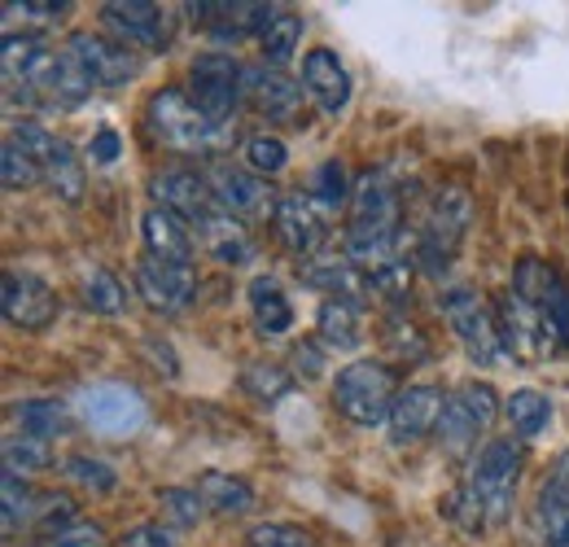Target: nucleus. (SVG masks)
<instances>
[{"mask_svg": "<svg viewBox=\"0 0 569 547\" xmlns=\"http://www.w3.org/2000/svg\"><path fill=\"white\" fill-rule=\"evenodd\" d=\"M521 465H526V451L512 438H491L473 456L469 474L456 490V517H460L465 530L482 535V530H496L508 521L512 495H517V481H521Z\"/></svg>", "mask_w": 569, "mask_h": 547, "instance_id": "1", "label": "nucleus"}, {"mask_svg": "<svg viewBox=\"0 0 569 547\" xmlns=\"http://www.w3.org/2000/svg\"><path fill=\"white\" fill-rule=\"evenodd\" d=\"M399 390V372L386 359H356L333 377V411L359 429H377L390 425Z\"/></svg>", "mask_w": 569, "mask_h": 547, "instance_id": "2", "label": "nucleus"}, {"mask_svg": "<svg viewBox=\"0 0 569 547\" xmlns=\"http://www.w3.org/2000/svg\"><path fill=\"white\" fill-rule=\"evenodd\" d=\"M469 223H473V198L465 189H456V185L438 189L429 198L421 228H417V250H412L417 268L429 276L447 272L451 268V255L460 250V241L469 232Z\"/></svg>", "mask_w": 569, "mask_h": 547, "instance_id": "3", "label": "nucleus"}, {"mask_svg": "<svg viewBox=\"0 0 569 547\" xmlns=\"http://www.w3.org/2000/svg\"><path fill=\"white\" fill-rule=\"evenodd\" d=\"M144 128L153 132L158 145L176 149V153H211L214 149V128L211 119L193 106V97L184 88H158L144 101Z\"/></svg>", "mask_w": 569, "mask_h": 547, "instance_id": "4", "label": "nucleus"}, {"mask_svg": "<svg viewBox=\"0 0 569 547\" xmlns=\"http://www.w3.org/2000/svg\"><path fill=\"white\" fill-rule=\"evenodd\" d=\"M74 411L79 420L97 434V438H137L149 420V408H144L141 390L137 386H123V381H92L74 395Z\"/></svg>", "mask_w": 569, "mask_h": 547, "instance_id": "5", "label": "nucleus"}, {"mask_svg": "<svg viewBox=\"0 0 569 547\" xmlns=\"http://www.w3.org/2000/svg\"><path fill=\"white\" fill-rule=\"evenodd\" d=\"M499 411V395L491 381H465L447 395L442 416H438V442L451 451V456H465L469 447H478V438L491 429Z\"/></svg>", "mask_w": 569, "mask_h": 547, "instance_id": "6", "label": "nucleus"}, {"mask_svg": "<svg viewBox=\"0 0 569 547\" xmlns=\"http://www.w3.org/2000/svg\"><path fill=\"white\" fill-rule=\"evenodd\" d=\"M241 92H246V67L237 58L211 49V53H198L189 62V97L214 128H223L237 115Z\"/></svg>", "mask_w": 569, "mask_h": 547, "instance_id": "7", "label": "nucleus"}, {"mask_svg": "<svg viewBox=\"0 0 569 547\" xmlns=\"http://www.w3.org/2000/svg\"><path fill=\"white\" fill-rule=\"evenodd\" d=\"M438 307H442L447 329L456 334V342L465 346V355L478 368H491V364L503 359V342H499V329H496V307H487L473 289H447Z\"/></svg>", "mask_w": 569, "mask_h": 547, "instance_id": "8", "label": "nucleus"}, {"mask_svg": "<svg viewBox=\"0 0 569 547\" xmlns=\"http://www.w3.org/2000/svg\"><path fill=\"white\" fill-rule=\"evenodd\" d=\"M0 311L13 329L22 334H40L58 320V294L44 276L22 272V268H9L0 280Z\"/></svg>", "mask_w": 569, "mask_h": 547, "instance_id": "9", "label": "nucleus"}, {"mask_svg": "<svg viewBox=\"0 0 569 547\" xmlns=\"http://www.w3.org/2000/svg\"><path fill=\"white\" fill-rule=\"evenodd\" d=\"M198 285L202 280H198L193 263H167V259H153V255H144L137 263V294L158 316H180L198 298Z\"/></svg>", "mask_w": 569, "mask_h": 547, "instance_id": "10", "label": "nucleus"}, {"mask_svg": "<svg viewBox=\"0 0 569 547\" xmlns=\"http://www.w3.org/2000/svg\"><path fill=\"white\" fill-rule=\"evenodd\" d=\"M149 193L153 206L189 219V223H207L219 202H214V189L207 180V171H193V167H162L149 176Z\"/></svg>", "mask_w": 569, "mask_h": 547, "instance_id": "11", "label": "nucleus"}, {"mask_svg": "<svg viewBox=\"0 0 569 547\" xmlns=\"http://www.w3.org/2000/svg\"><path fill=\"white\" fill-rule=\"evenodd\" d=\"M272 237L298 263H311V259H320L329 228H325L320 210L307 193H281L277 206H272Z\"/></svg>", "mask_w": 569, "mask_h": 547, "instance_id": "12", "label": "nucleus"}, {"mask_svg": "<svg viewBox=\"0 0 569 547\" xmlns=\"http://www.w3.org/2000/svg\"><path fill=\"white\" fill-rule=\"evenodd\" d=\"M207 180H211L214 189V202L223 215H232V219H259V215H268L272 219V189H268V180L263 176H254L246 162L237 167V162H211V171H207Z\"/></svg>", "mask_w": 569, "mask_h": 547, "instance_id": "13", "label": "nucleus"}, {"mask_svg": "<svg viewBox=\"0 0 569 547\" xmlns=\"http://www.w3.org/2000/svg\"><path fill=\"white\" fill-rule=\"evenodd\" d=\"M101 22L119 36V44L158 49V53H162V44L171 36V18L153 0H106L101 4Z\"/></svg>", "mask_w": 569, "mask_h": 547, "instance_id": "14", "label": "nucleus"}, {"mask_svg": "<svg viewBox=\"0 0 569 547\" xmlns=\"http://www.w3.org/2000/svg\"><path fill=\"white\" fill-rule=\"evenodd\" d=\"M67 49L83 62V70L92 74L97 88H123V83H132L137 70H141L137 53H132L128 44L106 40V36H92V31H71Z\"/></svg>", "mask_w": 569, "mask_h": 547, "instance_id": "15", "label": "nucleus"}, {"mask_svg": "<svg viewBox=\"0 0 569 547\" xmlns=\"http://www.w3.org/2000/svg\"><path fill=\"white\" fill-rule=\"evenodd\" d=\"M447 395L433 386V381H412L399 390L395 411H390V438L395 447H412L429 434H438V416H442Z\"/></svg>", "mask_w": 569, "mask_h": 547, "instance_id": "16", "label": "nucleus"}, {"mask_svg": "<svg viewBox=\"0 0 569 547\" xmlns=\"http://www.w3.org/2000/svg\"><path fill=\"white\" fill-rule=\"evenodd\" d=\"M302 92L320 106V115L338 119L351 106L356 83H351L347 62L333 49H307V58H302Z\"/></svg>", "mask_w": 569, "mask_h": 547, "instance_id": "17", "label": "nucleus"}, {"mask_svg": "<svg viewBox=\"0 0 569 547\" xmlns=\"http://www.w3.org/2000/svg\"><path fill=\"white\" fill-rule=\"evenodd\" d=\"M491 307H496V329H499V342H503V355L526 359V364H535V359L548 355L543 329H539V311L526 298H517L512 289H503V294H496Z\"/></svg>", "mask_w": 569, "mask_h": 547, "instance_id": "18", "label": "nucleus"}, {"mask_svg": "<svg viewBox=\"0 0 569 547\" xmlns=\"http://www.w3.org/2000/svg\"><path fill=\"white\" fill-rule=\"evenodd\" d=\"M246 97L268 123H302V83H293L284 70L268 62L246 67Z\"/></svg>", "mask_w": 569, "mask_h": 547, "instance_id": "19", "label": "nucleus"}, {"mask_svg": "<svg viewBox=\"0 0 569 547\" xmlns=\"http://www.w3.org/2000/svg\"><path fill=\"white\" fill-rule=\"evenodd\" d=\"M403 206H399V189L390 185L386 171H363L351 193V228L363 232H403Z\"/></svg>", "mask_w": 569, "mask_h": 547, "instance_id": "20", "label": "nucleus"}, {"mask_svg": "<svg viewBox=\"0 0 569 547\" xmlns=\"http://www.w3.org/2000/svg\"><path fill=\"white\" fill-rule=\"evenodd\" d=\"M141 237L144 255L167 259V263H193V255H198V237H193L189 219H180L162 206H149L141 215Z\"/></svg>", "mask_w": 569, "mask_h": 547, "instance_id": "21", "label": "nucleus"}, {"mask_svg": "<svg viewBox=\"0 0 569 547\" xmlns=\"http://www.w3.org/2000/svg\"><path fill=\"white\" fill-rule=\"evenodd\" d=\"M535 526L543 547H569V451L535 495Z\"/></svg>", "mask_w": 569, "mask_h": 547, "instance_id": "22", "label": "nucleus"}, {"mask_svg": "<svg viewBox=\"0 0 569 547\" xmlns=\"http://www.w3.org/2000/svg\"><path fill=\"white\" fill-rule=\"evenodd\" d=\"M198 237H202V250L223 268H241L254 259V241H250L246 223L223 215V210H214L207 223H198Z\"/></svg>", "mask_w": 569, "mask_h": 547, "instance_id": "23", "label": "nucleus"}, {"mask_svg": "<svg viewBox=\"0 0 569 547\" xmlns=\"http://www.w3.org/2000/svg\"><path fill=\"white\" fill-rule=\"evenodd\" d=\"M193 490L202 495L207 513H219V517H246V513H254V504H259L250 481L237 478V474H223V469H207V474H198Z\"/></svg>", "mask_w": 569, "mask_h": 547, "instance_id": "24", "label": "nucleus"}, {"mask_svg": "<svg viewBox=\"0 0 569 547\" xmlns=\"http://www.w3.org/2000/svg\"><path fill=\"white\" fill-rule=\"evenodd\" d=\"M307 285H316V289H325L329 298H347V302H359V294H368V280L359 272L356 263L347 259V255H320V259H311V263H302L298 268Z\"/></svg>", "mask_w": 569, "mask_h": 547, "instance_id": "25", "label": "nucleus"}, {"mask_svg": "<svg viewBox=\"0 0 569 547\" xmlns=\"http://www.w3.org/2000/svg\"><path fill=\"white\" fill-rule=\"evenodd\" d=\"M44 185L53 189V198H62L67 206L83 202V189H88V171H83V158L67 137L53 140L49 158H44Z\"/></svg>", "mask_w": 569, "mask_h": 547, "instance_id": "26", "label": "nucleus"}, {"mask_svg": "<svg viewBox=\"0 0 569 547\" xmlns=\"http://www.w3.org/2000/svg\"><path fill=\"white\" fill-rule=\"evenodd\" d=\"M316 329H320V342L329 350H356L363 342V316H359V302L347 298H325L320 311H316Z\"/></svg>", "mask_w": 569, "mask_h": 547, "instance_id": "27", "label": "nucleus"}, {"mask_svg": "<svg viewBox=\"0 0 569 547\" xmlns=\"http://www.w3.org/2000/svg\"><path fill=\"white\" fill-rule=\"evenodd\" d=\"M250 316H254V329L263 338H284L293 329V307H289L284 289L272 276H259L250 285Z\"/></svg>", "mask_w": 569, "mask_h": 547, "instance_id": "28", "label": "nucleus"}, {"mask_svg": "<svg viewBox=\"0 0 569 547\" xmlns=\"http://www.w3.org/2000/svg\"><path fill=\"white\" fill-rule=\"evenodd\" d=\"M302 13H293V9H281L263 31H259V58L268 62V67H289L293 58H298V49H302Z\"/></svg>", "mask_w": 569, "mask_h": 547, "instance_id": "29", "label": "nucleus"}, {"mask_svg": "<svg viewBox=\"0 0 569 547\" xmlns=\"http://www.w3.org/2000/svg\"><path fill=\"white\" fill-rule=\"evenodd\" d=\"M13 416H18V434L40 438V442L62 438L67 425H71V408H67L62 399H22Z\"/></svg>", "mask_w": 569, "mask_h": 547, "instance_id": "30", "label": "nucleus"}, {"mask_svg": "<svg viewBox=\"0 0 569 547\" xmlns=\"http://www.w3.org/2000/svg\"><path fill=\"white\" fill-rule=\"evenodd\" d=\"M79 302L92 316H123L128 311V285L110 268H88L79 280Z\"/></svg>", "mask_w": 569, "mask_h": 547, "instance_id": "31", "label": "nucleus"}, {"mask_svg": "<svg viewBox=\"0 0 569 547\" xmlns=\"http://www.w3.org/2000/svg\"><path fill=\"white\" fill-rule=\"evenodd\" d=\"M535 311H539V329H543L548 355L569 350V285H566V276L561 272L552 276L548 294H543V302H539Z\"/></svg>", "mask_w": 569, "mask_h": 547, "instance_id": "32", "label": "nucleus"}, {"mask_svg": "<svg viewBox=\"0 0 569 547\" xmlns=\"http://www.w3.org/2000/svg\"><path fill=\"white\" fill-rule=\"evenodd\" d=\"M503 416H508L512 434L530 442V438H539V434L548 429V420H552V399L539 395V390H512V395L503 399Z\"/></svg>", "mask_w": 569, "mask_h": 547, "instance_id": "33", "label": "nucleus"}, {"mask_svg": "<svg viewBox=\"0 0 569 547\" xmlns=\"http://www.w3.org/2000/svg\"><path fill=\"white\" fill-rule=\"evenodd\" d=\"M293 386H298V377H293L289 368H281V364L250 359V364L241 368V390H246L250 399H259V404H281Z\"/></svg>", "mask_w": 569, "mask_h": 547, "instance_id": "34", "label": "nucleus"}, {"mask_svg": "<svg viewBox=\"0 0 569 547\" xmlns=\"http://www.w3.org/2000/svg\"><path fill=\"white\" fill-rule=\"evenodd\" d=\"M97 83H92V74L83 70V62L74 58L71 49L62 44L58 49V67H53V88H49V101H58V106H79L88 92H92Z\"/></svg>", "mask_w": 569, "mask_h": 547, "instance_id": "35", "label": "nucleus"}, {"mask_svg": "<svg viewBox=\"0 0 569 547\" xmlns=\"http://www.w3.org/2000/svg\"><path fill=\"white\" fill-rule=\"evenodd\" d=\"M4 469L18 474V478H31V474H44L53 465V447L40 442V438H27V434H9L4 438Z\"/></svg>", "mask_w": 569, "mask_h": 547, "instance_id": "36", "label": "nucleus"}, {"mask_svg": "<svg viewBox=\"0 0 569 547\" xmlns=\"http://www.w3.org/2000/svg\"><path fill=\"white\" fill-rule=\"evenodd\" d=\"M62 474H67L79 490H88V495H110V490L119 486L114 465H106L101 456H88V451H71V456L62 460Z\"/></svg>", "mask_w": 569, "mask_h": 547, "instance_id": "37", "label": "nucleus"}, {"mask_svg": "<svg viewBox=\"0 0 569 547\" xmlns=\"http://www.w3.org/2000/svg\"><path fill=\"white\" fill-rule=\"evenodd\" d=\"M351 193H356V185H351V176H347V167H342L338 158H329V162H320V167L311 171V185H307V198H311V202L338 210V206L351 202Z\"/></svg>", "mask_w": 569, "mask_h": 547, "instance_id": "38", "label": "nucleus"}, {"mask_svg": "<svg viewBox=\"0 0 569 547\" xmlns=\"http://www.w3.org/2000/svg\"><path fill=\"white\" fill-rule=\"evenodd\" d=\"M241 158H246V167L254 171V176H281L284 167H289V145H284L277 132H254V137H246L241 145Z\"/></svg>", "mask_w": 569, "mask_h": 547, "instance_id": "39", "label": "nucleus"}, {"mask_svg": "<svg viewBox=\"0 0 569 547\" xmlns=\"http://www.w3.org/2000/svg\"><path fill=\"white\" fill-rule=\"evenodd\" d=\"M0 180H4L9 193H27V189H36L44 180V167L31 153H22L13 140H4V149H0Z\"/></svg>", "mask_w": 569, "mask_h": 547, "instance_id": "40", "label": "nucleus"}, {"mask_svg": "<svg viewBox=\"0 0 569 547\" xmlns=\"http://www.w3.org/2000/svg\"><path fill=\"white\" fill-rule=\"evenodd\" d=\"M158 504H162V521H171L176 530L198 526L202 513H207V504H202V495L193 486H162L158 490Z\"/></svg>", "mask_w": 569, "mask_h": 547, "instance_id": "41", "label": "nucleus"}, {"mask_svg": "<svg viewBox=\"0 0 569 547\" xmlns=\"http://www.w3.org/2000/svg\"><path fill=\"white\" fill-rule=\"evenodd\" d=\"M0 504H4V530L9 535L36 517V490L27 486V478H18L9 469L0 474Z\"/></svg>", "mask_w": 569, "mask_h": 547, "instance_id": "42", "label": "nucleus"}, {"mask_svg": "<svg viewBox=\"0 0 569 547\" xmlns=\"http://www.w3.org/2000/svg\"><path fill=\"white\" fill-rule=\"evenodd\" d=\"M412 272H417V259L399 255V259L381 263L377 272H368L363 280H368V294H381V298L399 302V298H408V289H412Z\"/></svg>", "mask_w": 569, "mask_h": 547, "instance_id": "43", "label": "nucleus"}, {"mask_svg": "<svg viewBox=\"0 0 569 547\" xmlns=\"http://www.w3.org/2000/svg\"><path fill=\"white\" fill-rule=\"evenodd\" d=\"M552 276H557V268H548L539 255H526L517 268H512V294L517 298H526L530 307H539L543 302V294H548V285H552Z\"/></svg>", "mask_w": 569, "mask_h": 547, "instance_id": "44", "label": "nucleus"}, {"mask_svg": "<svg viewBox=\"0 0 569 547\" xmlns=\"http://www.w3.org/2000/svg\"><path fill=\"white\" fill-rule=\"evenodd\" d=\"M74 517V504L67 495H36V517H31V526H40L44 530V539L49 535H58V530H67Z\"/></svg>", "mask_w": 569, "mask_h": 547, "instance_id": "45", "label": "nucleus"}, {"mask_svg": "<svg viewBox=\"0 0 569 547\" xmlns=\"http://www.w3.org/2000/svg\"><path fill=\"white\" fill-rule=\"evenodd\" d=\"M67 9H71L67 0H4V22H22V27H31V22H58Z\"/></svg>", "mask_w": 569, "mask_h": 547, "instance_id": "46", "label": "nucleus"}, {"mask_svg": "<svg viewBox=\"0 0 569 547\" xmlns=\"http://www.w3.org/2000/svg\"><path fill=\"white\" fill-rule=\"evenodd\" d=\"M246 547H311L307 530L289 526V521H263L246 535Z\"/></svg>", "mask_w": 569, "mask_h": 547, "instance_id": "47", "label": "nucleus"}, {"mask_svg": "<svg viewBox=\"0 0 569 547\" xmlns=\"http://www.w3.org/2000/svg\"><path fill=\"white\" fill-rule=\"evenodd\" d=\"M386 338L395 350H403L408 355V364H417V359H429V342L426 334L417 329V325H403V320H386Z\"/></svg>", "mask_w": 569, "mask_h": 547, "instance_id": "48", "label": "nucleus"}, {"mask_svg": "<svg viewBox=\"0 0 569 547\" xmlns=\"http://www.w3.org/2000/svg\"><path fill=\"white\" fill-rule=\"evenodd\" d=\"M44 547H106V530L97 526V521H71L67 530H58V535H49V544Z\"/></svg>", "mask_w": 569, "mask_h": 547, "instance_id": "49", "label": "nucleus"}, {"mask_svg": "<svg viewBox=\"0 0 569 547\" xmlns=\"http://www.w3.org/2000/svg\"><path fill=\"white\" fill-rule=\"evenodd\" d=\"M289 372L293 377H302V381H316L320 372H325V350H320V342H298L293 346V355H289Z\"/></svg>", "mask_w": 569, "mask_h": 547, "instance_id": "50", "label": "nucleus"}, {"mask_svg": "<svg viewBox=\"0 0 569 547\" xmlns=\"http://www.w3.org/2000/svg\"><path fill=\"white\" fill-rule=\"evenodd\" d=\"M119 547H176V535L162 526V521H144L137 530H128Z\"/></svg>", "mask_w": 569, "mask_h": 547, "instance_id": "51", "label": "nucleus"}, {"mask_svg": "<svg viewBox=\"0 0 569 547\" xmlns=\"http://www.w3.org/2000/svg\"><path fill=\"white\" fill-rule=\"evenodd\" d=\"M119 149H123V140H119V132H110V128H101L97 137L88 140V153H92V162H101V167H110V162L119 158Z\"/></svg>", "mask_w": 569, "mask_h": 547, "instance_id": "52", "label": "nucleus"}]
</instances>
